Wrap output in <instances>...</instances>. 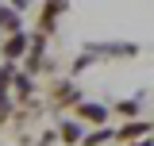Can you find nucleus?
Wrapping results in <instances>:
<instances>
[{
    "label": "nucleus",
    "mask_w": 154,
    "mask_h": 146,
    "mask_svg": "<svg viewBox=\"0 0 154 146\" xmlns=\"http://www.w3.org/2000/svg\"><path fill=\"white\" fill-rule=\"evenodd\" d=\"M0 27H8V31H16V27H19V16H12L8 8H0Z\"/></svg>",
    "instance_id": "10"
},
{
    "label": "nucleus",
    "mask_w": 154,
    "mask_h": 146,
    "mask_svg": "<svg viewBox=\"0 0 154 146\" xmlns=\"http://www.w3.org/2000/svg\"><path fill=\"white\" fill-rule=\"evenodd\" d=\"M112 138H116V127L100 123L93 135H81V146H104V142H112Z\"/></svg>",
    "instance_id": "8"
},
{
    "label": "nucleus",
    "mask_w": 154,
    "mask_h": 146,
    "mask_svg": "<svg viewBox=\"0 0 154 146\" xmlns=\"http://www.w3.org/2000/svg\"><path fill=\"white\" fill-rule=\"evenodd\" d=\"M89 54H104V58H135L139 54V46L135 42H119V46H89Z\"/></svg>",
    "instance_id": "6"
},
{
    "label": "nucleus",
    "mask_w": 154,
    "mask_h": 146,
    "mask_svg": "<svg viewBox=\"0 0 154 146\" xmlns=\"http://www.w3.org/2000/svg\"><path fill=\"white\" fill-rule=\"evenodd\" d=\"M116 115H127V119L139 115V100H119V104H116Z\"/></svg>",
    "instance_id": "9"
},
{
    "label": "nucleus",
    "mask_w": 154,
    "mask_h": 146,
    "mask_svg": "<svg viewBox=\"0 0 154 146\" xmlns=\"http://www.w3.org/2000/svg\"><path fill=\"white\" fill-rule=\"evenodd\" d=\"M0 54H4V62H8V65H16L19 58L27 54V35H23V31H8V38H4V46H0Z\"/></svg>",
    "instance_id": "3"
},
{
    "label": "nucleus",
    "mask_w": 154,
    "mask_h": 146,
    "mask_svg": "<svg viewBox=\"0 0 154 146\" xmlns=\"http://www.w3.org/2000/svg\"><path fill=\"white\" fill-rule=\"evenodd\" d=\"M66 8H69V0H46L38 8V35H54V23Z\"/></svg>",
    "instance_id": "1"
},
{
    "label": "nucleus",
    "mask_w": 154,
    "mask_h": 146,
    "mask_svg": "<svg viewBox=\"0 0 154 146\" xmlns=\"http://www.w3.org/2000/svg\"><path fill=\"white\" fill-rule=\"evenodd\" d=\"M127 146H154V142H150V138H146V135H143V138H131V142H127Z\"/></svg>",
    "instance_id": "11"
},
{
    "label": "nucleus",
    "mask_w": 154,
    "mask_h": 146,
    "mask_svg": "<svg viewBox=\"0 0 154 146\" xmlns=\"http://www.w3.org/2000/svg\"><path fill=\"white\" fill-rule=\"evenodd\" d=\"M150 131H154V123H143L139 115H131V123L116 131V138H119V142H131V138H143V135H150Z\"/></svg>",
    "instance_id": "5"
},
{
    "label": "nucleus",
    "mask_w": 154,
    "mask_h": 146,
    "mask_svg": "<svg viewBox=\"0 0 154 146\" xmlns=\"http://www.w3.org/2000/svg\"><path fill=\"white\" fill-rule=\"evenodd\" d=\"M77 100H81V89H77L73 81H54L50 85V104L54 108H73Z\"/></svg>",
    "instance_id": "2"
},
{
    "label": "nucleus",
    "mask_w": 154,
    "mask_h": 146,
    "mask_svg": "<svg viewBox=\"0 0 154 146\" xmlns=\"http://www.w3.org/2000/svg\"><path fill=\"white\" fill-rule=\"evenodd\" d=\"M81 135H85V127H81V119H62V123H58V138H62V142L66 146H77L81 142Z\"/></svg>",
    "instance_id": "7"
},
{
    "label": "nucleus",
    "mask_w": 154,
    "mask_h": 146,
    "mask_svg": "<svg viewBox=\"0 0 154 146\" xmlns=\"http://www.w3.org/2000/svg\"><path fill=\"white\" fill-rule=\"evenodd\" d=\"M73 115L81 123H108V108H100V104H85V100H77L73 104Z\"/></svg>",
    "instance_id": "4"
}]
</instances>
